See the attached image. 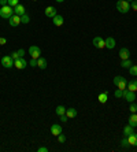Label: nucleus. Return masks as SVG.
<instances>
[{"label":"nucleus","instance_id":"obj_1","mask_svg":"<svg viewBox=\"0 0 137 152\" xmlns=\"http://www.w3.org/2000/svg\"><path fill=\"white\" fill-rule=\"evenodd\" d=\"M117 10L122 14L129 13V10H130L129 1H126V0H118V1H117Z\"/></svg>","mask_w":137,"mask_h":152},{"label":"nucleus","instance_id":"obj_3","mask_svg":"<svg viewBox=\"0 0 137 152\" xmlns=\"http://www.w3.org/2000/svg\"><path fill=\"white\" fill-rule=\"evenodd\" d=\"M29 55H30L33 59H38L40 55H41L40 47H37V45H32V47H29Z\"/></svg>","mask_w":137,"mask_h":152},{"label":"nucleus","instance_id":"obj_26","mask_svg":"<svg viewBox=\"0 0 137 152\" xmlns=\"http://www.w3.org/2000/svg\"><path fill=\"white\" fill-rule=\"evenodd\" d=\"M129 73H130L132 76H134V77L137 76V66H136V64H132L130 67H129Z\"/></svg>","mask_w":137,"mask_h":152},{"label":"nucleus","instance_id":"obj_14","mask_svg":"<svg viewBox=\"0 0 137 152\" xmlns=\"http://www.w3.org/2000/svg\"><path fill=\"white\" fill-rule=\"evenodd\" d=\"M126 86H128V81L125 80L124 77H121L118 81V85H117V88L121 89V90H124V89H126Z\"/></svg>","mask_w":137,"mask_h":152},{"label":"nucleus","instance_id":"obj_15","mask_svg":"<svg viewBox=\"0 0 137 152\" xmlns=\"http://www.w3.org/2000/svg\"><path fill=\"white\" fill-rule=\"evenodd\" d=\"M52 19H54V25H55V26H62L63 25V17H62V15H59V14H58V15H55Z\"/></svg>","mask_w":137,"mask_h":152},{"label":"nucleus","instance_id":"obj_24","mask_svg":"<svg viewBox=\"0 0 137 152\" xmlns=\"http://www.w3.org/2000/svg\"><path fill=\"white\" fill-rule=\"evenodd\" d=\"M63 114H66V108L63 107V106H58L56 107V115H63Z\"/></svg>","mask_w":137,"mask_h":152},{"label":"nucleus","instance_id":"obj_12","mask_svg":"<svg viewBox=\"0 0 137 152\" xmlns=\"http://www.w3.org/2000/svg\"><path fill=\"white\" fill-rule=\"evenodd\" d=\"M14 14H17V15H19V17H22L24 14H26L25 7L22 6V4H18L17 7H14Z\"/></svg>","mask_w":137,"mask_h":152},{"label":"nucleus","instance_id":"obj_32","mask_svg":"<svg viewBox=\"0 0 137 152\" xmlns=\"http://www.w3.org/2000/svg\"><path fill=\"white\" fill-rule=\"evenodd\" d=\"M130 7L133 8V10H134V11H137V0H133V1H132Z\"/></svg>","mask_w":137,"mask_h":152},{"label":"nucleus","instance_id":"obj_30","mask_svg":"<svg viewBox=\"0 0 137 152\" xmlns=\"http://www.w3.org/2000/svg\"><path fill=\"white\" fill-rule=\"evenodd\" d=\"M58 141H59V143H64V141H66V136L63 133L58 134Z\"/></svg>","mask_w":137,"mask_h":152},{"label":"nucleus","instance_id":"obj_9","mask_svg":"<svg viewBox=\"0 0 137 152\" xmlns=\"http://www.w3.org/2000/svg\"><path fill=\"white\" fill-rule=\"evenodd\" d=\"M45 15H47V18H54L55 15H58V10L54 6L47 7L45 8Z\"/></svg>","mask_w":137,"mask_h":152},{"label":"nucleus","instance_id":"obj_22","mask_svg":"<svg viewBox=\"0 0 137 152\" xmlns=\"http://www.w3.org/2000/svg\"><path fill=\"white\" fill-rule=\"evenodd\" d=\"M66 115H67V118H75L77 117V110L75 108H68V110H66Z\"/></svg>","mask_w":137,"mask_h":152},{"label":"nucleus","instance_id":"obj_42","mask_svg":"<svg viewBox=\"0 0 137 152\" xmlns=\"http://www.w3.org/2000/svg\"><path fill=\"white\" fill-rule=\"evenodd\" d=\"M126 1H133V0H126Z\"/></svg>","mask_w":137,"mask_h":152},{"label":"nucleus","instance_id":"obj_8","mask_svg":"<svg viewBox=\"0 0 137 152\" xmlns=\"http://www.w3.org/2000/svg\"><path fill=\"white\" fill-rule=\"evenodd\" d=\"M8 23H10V26H13V27H17V26L21 23V17L19 15H17V14H14V15H11L10 18H8Z\"/></svg>","mask_w":137,"mask_h":152},{"label":"nucleus","instance_id":"obj_20","mask_svg":"<svg viewBox=\"0 0 137 152\" xmlns=\"http://www.w3.org/2000/svg\"><path fill=\"white\" fill-rule=\"evenodd\" d=\"M129 125L133 127L137 126V114L136 112H133V114L130 115V118H129Z\"/></svg>","mask_w":137,"mask_h":152},{"label":"nucleus","instance_id":"obj_34","mask_svg":"<svg viewBox=\"0 0 137 152\" xmlns=\"http://www.w3.org/2000/svg\"><path fill=\"white\" fill-rule=\"evenodd\" d=\"M11 58H13L14 60H17V59H18V58H21V56H19L18 52H13V54H11Z\"/></svg>","mask_w":137,"mask_h":152},{"label":"nucleus","instance_id":"obj_17","mask_svg":"<svg viewBox=\"0 0 137 152\" xmlns=\"http://www.w3.org/2000/svg\"><path fill=\"white\" fill-rule=\"evenodd\" d=\"M115 47V40L112 37H108L106 38V48H108V50H112Z\"/></svg>","mask_w":137,"mask_h":152},{"label":"nucleus","instance_id":"obj_5","mask_svg":"<svg viewBox=\"0 0 137 152\" xmlns=\"http://www.w3.org/2000/svg\"><path fill=\"white\" fill-rule=\"evenodd\" d=\"M1 64H3V67H6V69H11V67H14V59L11 58V55L1 58Z\"/></svg>","mask_w":137,"mask_h":152},{"label":"nucleus","instance_id":"obj_2","mask_svg":"<svg viewBox=\"0 0 137 152\" xmlns=\"http://www.w3.org/2000/svg\"><path fill=\"white\" fill-rule=\"evenodd\" d=\"M11 15H14V8L13 7H10L8 4L7 6H3L0 8V17L4 19H8Z\"/></svg>","mask_w":137,"mask_h":152},{"label":"nucleus","instance_id":"obj_7","mask_svg":"<svg viewBox=\"0 0 137 152\" xmlns=\"http://www.w3.org/2000/svg\"><path fill=\"white\" fill-rule=\"evenodd\" d=\"M26 64H28V62H26L25 58H18L17 60H14V67L18 70H22L26 67Z\"/></svg>","mask_w":137,"mask_h":152},{"label":"nucleus","instance_id":"obj_35","mask_svg":"<svg viewBox=\"0 0 137 152\" xmlns=\"http://www.w3.org/2000/svg\"><path fill=\"white\" fill-rule=\"evenodd\" d=\"M60 121H62V122H67V121H68V118H67V115H66V114H63V115H60Z\"/></svg>","mask_w":137,"mask_h":152},{"label":"nucleus","instance_id":"obj_25","mask_svg":"<svg viewBox=\"0 0 137 152\" xmlns=\"http://www.w3.org/2000/svg\"><path fill=\"white\" fill-rule=\"evenodd\" d=\"M29 22H30V17L28 14H24L21 17V23H29Z\"/></svg>","mask_w":137,"mask_h":152},{"label":"nucleus","instance_id":"obj_38","mask_svg":"<svg viewBox=\"0 0 137 152\" xmlns=\"http://www.w3.org/2000/svg\"><path fill=\"white\" fill-rule=\"evenodd\" d=\"M7 43V40L4 37H0V45H4Z\"/></svg>","mask_w":137,"mask_h":152},{"label":"nucleus","instance_id":"obj_11","mask_svg":"<svg viewBox=\"0 0 137 152\" xmlns=\"http://www.w3.org/2000/svg\"><path fill=\"white\" fill-rule=\"evenodd\" d=\"M119 56H121V59H122V60H125V59H129V56H130V52H129V50H128V48H121V50H119Z\"/></svg>","mask_w":137,"mask_h":152},{"label":"nucleus","instance_id":"obj_10","mask_svg":"<svg viewBox=\"0 0 137 152\" xmlns=\"http://www.w3.org/2000/svg\"><path fill=\"white\" fill-rule=\"evenodd\" d=\"M51 133L58 137V134L62 133V126H60V125H58V123H54V125L51 126Z\"/></svg>","mask_w":137,"mask_h":152},{"label":"nucleus","instance_id":"obj_27","mask_svg":"<svg viewBox=\"0 0 137 152\" xmlns=\"http://www.w3.org/2000/svg\"><path fill=\"white\" fill-rule=\"evenodd\" d=\"M121 145L124 147V148H128V147L130 145V144H129V140H128V137H126V136L122 139V141H121Z\"/></svg>","mask_w":137,"mask_h":152},{"label":"nucleus","instance_id":"obj_39","mask_svg":"<svg viewBox=\"0 0 137 152\" xmlns=\"http://www.w3.org/2000/svg\"><path fill=\"white\" fill-rule=\"evenodd\" d=\"M7 4H8V1H7V0H0V6H1V7L7 6Z\"/></svg>","mask_w":137,"mask_h":152},{"label":"nucleus","instance_id":"obj_4","mask_svg":"<svg viewBox=\"0 0 137 152\" xmlns=\"http://www.w3.org/2000/svg\"><path fill=\"white\" fill-rule=\"evenodd\" d=\"M92 44H93L95 48H97V50H103V48H106V40H103L101 37H95L93 41H92Z\"/></svg>","mask_w":137,"mask_h":152},{"label":"nucleus","instance_id":"obj_19","mask_svg":"<svg viewBox=\"0 0 137 152\" xmlns=\"http://www.w3.org/2000/svg\"><path fill=\"white\" fill-rule=\"evenodd\" d=\"M134 133V127L130 126V125H128V126H125L124 127V134L128 137V136H130V134Z\"/></svg>","mask_w":137,"mask_h":152},{"label":"nucleus","instance_id":"obj_18","mask_svg":"<svg viewBox=\"0 0 137 152\" xmlns=\"http://www.w3.org/2000/svg\"><path fill=\"white\" fill-rule=\"evenodd\" d=\"M126 88L129 89V90H132V92H136L137 90V81L136 80H132L130 82H128V86Z\"/></svg>","mask_w":137,"mask_h":152},{"label":"nucleus","instance_id":"obj_23","mask_svg":"<svg viewBox=\"0 0 137 152\" xmlns=\"http://www.w3.org/2000/svg\"><path fill=\"white\" fill-rule=\"evenodd\" d=\"M132 64H133V63H132L130 59H125V60H122V62H121V67H124V69H129Z\"/></svg>","mask_w":137,"mask_h":152},{"label":"nucleus","instance_id":"obj_31","mask_svg":"<svg viewBox=\"0 0 137 152\" xmlns=\"http://www.w3.org/2000/svg\"><path fill=\"white\" fill-rule=\"evenodd\" d=\"M129 110H130L132 114H133V112H136V111H137V106L134 104V103H132V104H130V108H129Z\"/></svg>","mask_w":137,"mask_h":152},{"label":"nucleus","instance_id":"obj_28","mask_svg":"<svg viewBox=\"0 0 137 152\" xmlns=\"http://www.w3.org/2000/svg\"><path fill=\"white\" fill-rule=\"evenodd\" d=\"M7 1H8V6L10 7H17L19 4V0H7Z\"/></svg>","mask_w":137,"mask_h":152},{"label":"nucleus","instance_id":"obj_6","mask_svg":"<svg viewBox=\"0 0 137 152\" xmlns=\"http://www.w3.org/2000/svg\"><path fill=\"white\" fill-rule=\"evenodd\" d=\"M124 97L129 103H134V100H136V92H132L129 89H124Z\"/></svg>","mask_w":137,"mask_h":152},{"label":"nucleus","instance_id":"obj_43","mask_svg":"<svg viewBox=\"0 0 137 152\" xmlns=\"http://www.w3.org/2000/svg\"><path fill=\"white\" fill-rule=\"evenodd\" d=\"M33 1H37V0H33Z\"/></svg>","mask_w":137,"mask_h":152},{"label":"nucleus","instance_id":"obj_21","mask_svg":"<svg viewBox=\"0 0 137 152\" xmlns=\"http://www.w3.org/2000/svg\"><path fill=\"white\" fill-rule=\"evenodd\" d=\"M97 99H99V101L101 103V104L107 103V99H108V92H103V93H100V95L97 96Z\"/></svg>","mask_w":137,"mask_h":152},{"label":"nucleus","instance_id":"obj_40","mask_svg":"<svg viewBox=\"0 0 137 152\" xmlns=\"http://www.w3.org/2000/svg\"><path fill=\"white\" fill-rule=\"evenodd\" d=\"M18 54H19V56L21 58H24V55H25V50H19Z\"/></svg>","mask_w":137,"mask_h":152},{"label":"nucleus","instance_id":"obj_16","mask_svg":"<svg viewBox=\"0 0 137 152\" xmlns=\"http://www.w3.org/2000/svg\"><path fill=\"white\" fill-rule=\"evenodd\" d=\"M128 140H129V144L133 147H137V134L133 133L130 136H128Z\"/></svg>","mask_w":137,"mask_h":152},{"label":"nucleus","instance_id":"obj_41","mask_svg":"<svg viewBox=\"0 0 137 152\" xmlns=\"http://www.w3.org/2000/svg\"><path fill=\"white\" fill-rule=\"evenodd\" d=\"M56 1H58V3H63L64 0H56Z\"/></svg>","mask_w":137,"mask_h":152},{"label":"nucleus","instance_id":"obj_36","mask_svg":"<svg viewBox=\"0 0 137 152\" xmlns=\"http://www.w3.org/2000/svg\"><path fill=\"white\" fill-rule=\"evenodd\" d=\"M47 151H48V148H47V147H40V148L37 149V152H47Z\"/></svg>","mask_w":137,"mask_h":152},{"label":"nucleus","instance_id":"obj_37","mask_svg":"<svg viewBox=\"0 0 137 152\" xmlns=\"http://www.w3.org/2000/svg\"><path fill=\"white\" fill-rule=\"evenodd\" d=\"M119 78H121V76H117V77H115V78H114V81H112V82H114V85H115V86H117V85H118V81H119Z\"/></svg>","mask_w":137,"mask_h":152},{"label":"nucleus","instance_id":"obj_33","mask_svg":"<svg viewBox=\"0 0 137 152\" xmlns=\"http://www.w3.org/2000/svg\"><path fill=\"white\" fill-rule=\"evenodd\" d=\"M30 66H32V67H36V66H37V59H33V58H32Z\"/></svg>","mask_w":137,"mask_h":152},{"label":"nucleus","instance_id":"obj_29","mask_svg":"<svg viewBox=\"0 0 137 152\" xmlns=\"http://www.w3.org/2000/svg\"><path fill=\"white\" fill-rule=\"evenodd\" d=\"M114 96H115V97H124V90H121V89H117V90L114 92Z\"/></svg>","mask_w":137,"mask_h":152},{"label":"nucleus","instance_id":"obj_13","mask_svg":"<svg viewBox=\"0 0 137 152\" xmlns=\"http://www.w3.org/2000/svg\"><path fill=\"white\" fill-rule=\"evenodd\" d=\"M37 67L41 70L47 69V59H45V58H41V56L38 58L37 59Z\"/></svg>","mask_w":137,"mask_h":152},{"label":"nucleus","instance_id":"obj_44","mask_svg":"<svg viewBox=\"0 0 137 152\" xmlns=\"http://www.w3.org/2000/svg\"><path fill=\"white\" fill-rule=\"evenodd\" d=\"M136 114H137V111H136Z\"/></svg>","mask_w":137,"mask_h":152}]
</instances>
